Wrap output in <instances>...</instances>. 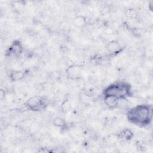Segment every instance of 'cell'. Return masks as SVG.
Masks as SVG:
<instances>
[{
  "label": "cell",
  "instance_id": "cell-1",
  "mask_svg": "<svg viewBox=\"0 0 153 153\" xmlns=\"http://www.w3.org/2000/svg\"><path fill=\"white\" fill-rule=\"evenodd\" d=\"M152 117V110L148 105H137L127 113V118L131 123L137 125L148 124Z\"/></svg>",
  "mask_w": 153,
  "mask_h": 153
},
{
  "label": "cell",
  "instance_id": "cell-2",
  "mask_svg": "<svg viewBox=\"0 0 153 153\" xmlns=\"http://www.w3.org/2000/svg\"><path fill=\"white\" fill-rule=\"evenodd\" d=\"M131 88L129 84L124 82H117L111 84L104 91V95L113 96L118 99L129 96Z\"/></svg>",
  "mask_w": 153,
  "mask_h": 153
},
{
  "label": "cell",
  "instance_id": "cell-3",
  "mask_svg": "<svg viewBox=\"0 0 153 153\" xmlns=\"http://www.w3.org/2000/svg\"><path fill=\"white\" fill-rule=\"evenodd\" d=\"M25 106L30 110L39 111L43 110L47 106L45 99L39 96H34L30 97L26 102Z\"/></svg>",
  "mask_w": 153,
  "mask_h": 153
},
{
  "label": "cell",
  "instance_id": "cell-4",
  "mask_svg": "<svg viewBox=\"0 0 153 153\" xmlns=\"http://www.w3.org/2000/svg\"><path fill=\"white\" fill-rule=\"evenodd\" d=\"M66 74L69 78L71 79H77L80 78L81 74V68L76 65H72L66 69Z\"/></svg>",
  "mask_w": 153,
  "mask_h": 153
},
{
  "label": "cell",
  "instance_id": "cell-5",
  "mask_svg": "<svg viewBox=\"0 0 153 153\" xmlns=\"http://www.w3.org/2000/svg\"><path fill=\"white\" fill-rule=\"evenodd\" d=\"M118 99L110 96H105L104 102L105 105L109 108H114L118 105Z\"/></svg>",
  "mask_w": 153,
  "mask_h": 153
},
{
  "label": "cell",
  "instance_id": "cell-6",
  "mask_svg": "<svg viewBox=\"0 0 153 153\" xmlns=\"http://www.w3.org/2000/svg\"><path fill=\"white\" fill-rule=\"evenodd\" d=\"M121 49V46L118 42L116 41H110L107 45V50L111 53H118Z\"/></svg>",
  "mask_w": 153,
  "mask_h": 153
},
{
  "label": "cell",
  "instance_id": "cell-7",
  "mask_svg": "<svg viewBox=\"0 0 153 153\" xmlns=\"http://www.w3.org/2000/svg\"><path fill=\"white\" fill-rule=\"evenodd\" d=\"M9 51L11 54H13L14 55H19L22 51V47L20 45L19 42H15L10 48Z\"/></svg>",
  "mask_w": 153,
  "mask_h": 153
},
{
  "label": "cell",
  "instance_id": "cell-8",
  "mask_svg": "<svg viewBox=\"0 0 153 153\" xmlns=\"http://www.w3.org/2000/svg\"><path fill=\"white\" fill-rule=\"evenodd\" d=\"M74 25L77 27H82L86 24V19L83 16H78L74 19Z\"/></svg>",
  "mask_w": 153,
  "mask_h": 153
},
{
  "label": "cell",
  "instance_id": "cell-9",
  "mask_svg": "<svg viewBox=\"0 0 153 153\" xmlns=\"http://www.w3.org/2000/svg\"><path fill=\"white\" fill-rule=\"evenodd\" d=\"M23 76H24V73L23 72L20 71H13L10 75V78L11 80L13 81H17L20 80L21 79L23 78Z\"/></svg>",
  "mask_w": 153,
  "mask_h": 153
},
{
  "label": "cell",
  "instance_id": "cell-10",
  "mask_svg": "<svg viewBox=\"0 0 153 153\" xmlns=\"http://www.w3.org/2000/svg\"><path fill=\"white\" fill-rule=\"evenodd\" d=\"M120 136L123 139L130 140L133 137V133L131 131V130L126 129L121 131Z\"/></svg>",
  "mask_w": 153,
  "mask_h": 153
},
{
  "label": "cell",
  "instance_id": "cell-11",
  "mask_svg": "<svg viewBox=\"0 0 153 153\" xmlns=\"http://www.w3.org/2000/svg\"><path fill=\"white\" fill-rule=\"evenodd\" d=\"M53 124L58 127H63L65 126L66 122L65 120L61 117H57L54 118L53 120Z\"/></svg>",
  "mask_w": 153,
  "mask_h": 153
},
{
  "label": "cell",
  "instance_id": "cell-12",
  "mask_svg": "<svg viewBox=\"0 0 153 153\" xmlns=\"http://www.w3.org/2000/svg\"><path fill=\"white\" fill-rule=\"evenodd\" d=\"M126 16L130 19L134 18L136 16V13L133 9H128L126 12Z\"/></svg>",
  "mask_w": 153,
  "mask_h": 153
},
{
  "label": "cell",
  "instance_id": "cell-13",
  "mask_svg": "<svg viewBox=\"0 0 153 153\" xmlns=\"http://www.w3.org/2000/svg\"><path fill=\"white\" fill-rule=\"evenodd\" d=\"M71 108V104L68 101H65L63 103L62 108L64 112H67Z\"/></svg>",
  "mask_w": 153,
  "mask_h": 153
}]
</instances>
